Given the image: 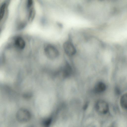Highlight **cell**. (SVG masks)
Segmentation results:
<instances>
[{"instance_id":"30bf717a","label":"cell","mask_w":127,"mask_h":127,"mask_svg":"<svg viewBox=\"0 0 127 127\" xmlns=\"http://www.w3.org/2000/svg\"><path fill=\"white\" fill-rule=\"evenodd\" d=\"M29 10L28 20L31 21L33 20L35 15V11L34 9L33 6L28 9Z\"/></svg>"},{"instance_id":"8992f818","label":"cell","mask_w":127,"mask_h":127,"mask_svg":"<svg viewBox=\"0 0 127 127\" xmlns=\"http://www.w3.org/2000/svg\"><path fill=\"white\" fill-rule=\"evenodd\" d=\"M106 88V86L105 84L102 82L99 81L95 85L93 91L95 93L99 94L103 92Z\"/></svg>"},{"instance_id":"277c9868","label":"cell","mask_w":127,"mask_h":127,"mask_svg":"<svg viewBox=\"0 0 127 127\" xmlns=\"http://www.w3.org/2000/svg\"><path fill=\"white\" fill-rule=\"evenodd\" d=\"M63 47L65 52L69 56H73L76 53V49L73 43L70 41H67L64 42Z\"/></svg>"},{"instance_id":"ba28073f","label":"cell","mask_w":127,"mask_h":127,"mask_svg":"<svg viewBox=\"0 0 127 127\" xmlns=\"http://www.w3.org/2000/svg\"><path fill=\"white\" fill-rule=\"evenodd\" d=\"M120 104L123 108L127 109V93L122 96L120 100Z\"/></svg>"},{"instance_id":"8fae6325","label":"cell","mask_w":127,"mask_h":127,"mask_svg":"<svg viewBox=\"0 0 127 127\" xmlns=\"http://www.w3.org/2000/svg\"><path fill=\"white\" fill-rule=\"evenodd\" d=\"M6 4L5 3H2L1 5L0 9V20L3 17L5 12Z\"/></svg>"},{"instance_id":"9c48e42d","label":"cell","mask_w":127,"mask_h":127,"mask_svg":"<svg viewBox=\"0 0 127 127\" xmlns=\"http://www.w3.org/2000/svg\"><path fill=\"white\" fill-rule=\"evenodd\" d=\"M51 121V119L50 118H47L44 119L42 121V126L43 127H49Z\"/></svg>"},{"instance_id":"6da1fadb","label":"cell","mask_w":127,"mask_h":127,"mask_svg":"<svg viewBox=\"0 0 127 127\" xmlns=\"http://www.w3.org/2000/svg\"><path fill=\"white\" fill-rule=\"evenodd\" d=\"M31 117L30 111L27 109L21 108L18 111L16 118L17 120L21 123H25L29 121Z\"/></svg>"},{"instance_id":"7a4b0ae2","label":"cell","mask_w":127,"mask_h":127,"mask_svg":"<svg viewBox=\"0 0 127 127\" xmlns=\"http://www.w3.org/2000/svg\"><path fill=\"white\" fill-rule=\"evenodd\" d=\"M44 51L46 56L51 59L56 58L59 55L58 49L55 46L50 44H48L45 46Z\"/></svg>"},{"instance_id":"52a82bcc","label":"cell","mask_w":127,"mask_h":127,"mask_svg":"<svg viewBox=\"0 0 127 127\" xmlns=\"http://www.w3.org/2000/svg\"><path fill=\"white\" fill-rule=\"evenodd\" d=\"M14 43L16 47L20 49H23L26 45L25 41L21 37H18L16 38L15 41Z\"/></svg>"},{"instance_id":"3957f363","label":"cell","mask_w":127,"mask_h":127,"mask_svg":"<svg viewBox=\"0 0 127 127\" xmlns=\"http://www.w3.org/2000/svg\"><path fill=\"white\" fill-rule=\"evenodd\" d=\"M95 108L96 111L99 113L105 114L108 112L109 106L108 103L105 101L99 100L96 102Z\"/></svg>"},{"instance_id":"5b68a950","label":"cell","mask_w":127,"mask_h":127,"mask_svg":"<svg viewBox=\"0 0 127 127\" xmlns=\"http://www.w3.org/2000/svg\"><path fill=\"white\" fill-rule=\"evenodd\" d=\"M72 68L68 62H66L61 70L62 76L64 78H67L71 76L72 73Z\"/></svg>"}]
</instances>
